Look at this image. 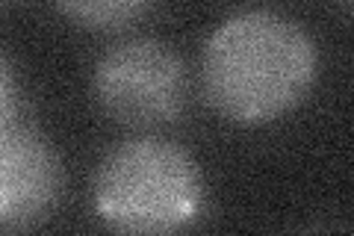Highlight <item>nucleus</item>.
I'll use <instances>...</instances> for the list:
<instances>
[{
    "label": "nucleus",
    "instance_id": "f03ea898",
    "mask_svg": "<svg viewBox=\"0 0 354 236\" xmlns=\"http://www.w3.org/2000/svg\"><path fill=\"white\" fill-rule=\"evenodd\" d=\"M95 212L118 233H171L204 210L198 163L165 139H130L113 148L95 174Z\"/></svg>",
    "mask_w": 354,
    "mask_h": 236
},
{
    "label": "nucleus",
    "instance_id": "f257e3e1",
    "mask_svg": "<svg viewBox=\"0 0 354 236\" xmlns=\"http://www.w3.org/2000/svg\"><path fill=\"white\" fill-rule=\"evenodd\" d=\"M319 53L292 18L254 9L227 18L201 53L204 98L221 118L257 127L283 118L310 95Z\"/></svg>",
    "mask_w": 354,
    "mask_h": 236
},
{
    "label": "nucleus",
    "instance_id": "39448f33",
    "mask_svg": "<svg viewBox=\"0 0 354 236\" xmlns=\"http://www.w3.org/2000/svg\"><path fill=\"white\" fill-rule=\"evenodd\" d=\"M59 12L86 30H121L142 18L153 0H53Z\"/></svg>",
    "mask_w": 354,
    "mask_h": 236
},
{
    "label": "nucleus",
    "instance_id": "20e7f679",
    "mask_svg": "<svg viewBox=\"0 0 354 236\" xmlns=\"http://www.w3.org/2000/svg\"><path fill=\"white\" fill-rule=\"evenodd\" d=\"M62 198V165L50 142L18 121L0 127V224L3 230L36 228Z\"/></svg>",
    "mask_w": 354,
    "mask_h": 236
},
{
    "label": "nucleus",
    "instance_id": "7ed1b4c3",
    "mask_svg": "<svg viewBox=\"0 0 354 236\" xmlns=\"http://www.w3.org/2000/svg\"><path fill=\"white\" fill-rule=\"evenodd\" d=\"M95 100L121 127L145 130L180 118L189 95L186 69L169 44L130 39L109 48L95 69Z\"/></svg>",
    "mask_w": 354,
    "mask_h": 236
}]
</instances>
